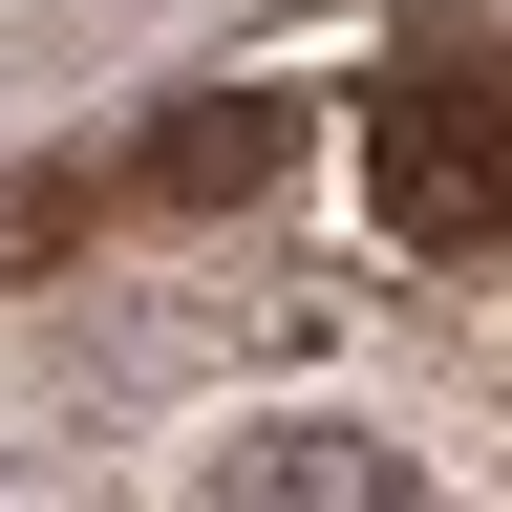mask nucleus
Here are the masks:
<instances>
[{"instance_id": "obj_2", "label": "nucleus", "mask_w": 512, "mask_h": 512, "mask_svg": "<svg viewBox=\"0 0 512 512\" xmlns=\"http://www.w3.org/2000/svg\"><path fill=\"white\" fill-rule=\"evenodd\" d=\"M299 171V107L278 86H192L150 150H128V192H171V214H235V192H278Z\"/></svg>"}, {"instance_id": "obj_3", "label": "nucleus", "mask_w": 512, "mask_h": 512, "mask_svg": "<svg viewBox=\"0 0 512 512\" xmlns=\"http://www.w3.org/2000/svg\"><path fill=\"white\" fill-rule=\"evenodd\" d=\"M214 491H235V512H406L427 470H406V448H363V427H256Z\"/></svg>"}, {"instance_id": "obj_1", "label": "nucleus", "mask_w": 512, "mask_h": 512, "mask_svg": "<svg viewBox=\"0 0 512 512\" xmlns=\"http://www.w3.org/2000/svg\"><path fill=\"white\" fill-rule=\"evenodd\" d=\"M363 214L406 256H512V64H384L363 86Z\"/></svg>"}]
</instances>
